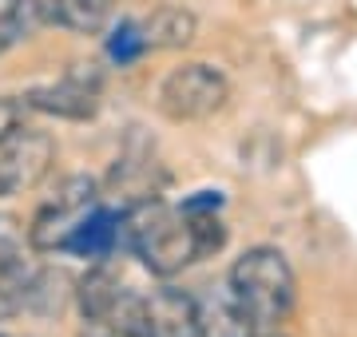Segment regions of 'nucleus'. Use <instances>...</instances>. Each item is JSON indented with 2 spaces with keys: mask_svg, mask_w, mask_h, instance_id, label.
Returning <instances> with one entry per match:
<instances>
[{
  "mask_svg": "<svg viewBox=\"0 0 357 337\" xmlns=\"http://www.w3.org/2000/svg\"><path fill=\"white\" fill-rule=\"evenodd\" d=\"M48 16L68 32H79V36H91L107 24L112 16V0H52Z\"/></svg>",
  "mask_w": 357,
  "mask_h": 337,
  "instance_id": "11",
  "label": "nucleus"
},
{
  "mask_svg": "<svg viewBox=\"0 0 357 337\" xmlns=\"http://www.w3.org/2000/svg\"><path fill=\"white\" fill-rule=\"evenodd\" d=\"M96 179L88 175H72V179L60 182V191L52 198L48 207L36 214V222L28 226V242L36 250H68L72 238L84 222L96 214Z\"/></svg>",
  "mask_w": 357,
  "mask_h": 337,
  "instance_id": "3",
  "label": "nucleus"
},
{
  "mask_svg": "<svg viewBox=\"0 0 357 337\" xmlns=\"http://www.w3.org/2000/svg\"><path fill=\"white\" fill-rule=\"evenodd\" d=\"M147 337H203L199 301L178 290H159L147 298Z\"/></svg>",
  "mask_w": 357,
  "mask_h": 337,
  "instance_id": "7",
  "label": "nucleus"
},
{
  "mask_svg": "<svg viewBox=\"0 0 357 337\" xmlns=\"http://www.w3.org/2000/svg\"><path fill=\"white\" fill-rule=\"evenodd\" d=\"M52 159H56V143L44 131L20 127L8 139H0V195L32 191L52 171Z\"/></svg>",
  "mask_w": 357,
  "mask_h": 337,
  "instance_id": "5",
  "label": "nucleus"
},
{
  "mask_svg": "<svg viewBox=\"0 0 357 337\" xmlns=\"http://www.w3.org/2000/svg\"><path fill=\"white\" fill-rule=\"evenodd\" d=\"M28 107L36 111H48V116H60V119H91L96 107H100V72L96 68H84L76 64L64 79L56 84H40L24 95Z\"/></svg>",
  "mask_w": 357,
  "mask_h": 337,
  "instance_id": "6",
  "label": "nucleus"
},
{
  "mask_svg": "<svg viewBox=\"0 0 357 337\" xmlns=\"http://www.w3.org/2000/svg\"><path fill=\"white\" fill-rule=\"evenodd\" d=\"M107 52H112V60H119V64H135V60L147 52V40H143L139 20H123V24L115 28L112 40H107Z\"/></svg>",
  "mask_w": 357,
  "mask_h": 337,
  "instance_id": "13",
  "label": "nucleus"
},
{
  "mask_svg": "<svg viewBox=\"0 0 357 337\" xmlns=\"http://www.w3.org/2000/svg\"><path fill=\"white\" fill-rule=\"evenodd\" d=\"M119 238L159 278H171L183 266H191L195 258H203L199 254V242H195L191 219L183 210H171L163 198L131 203L119 214Z\"/></svg>",
  "mask_w": 357,
  "mask_h": 337,
  "instance_id": "1",
  "label": "nucleus"
},
{
  "mask_svg": "<svg viewBox=\"0 0 357 337\" xmlns=\"http://www.w3.org/2000/svg\"><path fill=\"white\" fill-rule=\"evenodd\" d=\"M24 254V226L16 214H4L0 210V270H8L13 262H20Z\"/></svg>",
  "mask_w": 357,
  "mask_h": 337,
  "instance_id": "14",
  "label": "nucleus"
},
{
  "mask_svg": "<svg viewBox=\"0 0 357 337\" xmlns=\"http://www.w3.org/2000/svg\"><path fill=\"white\" fill-rule=\"evenodd\" d=\"M40 20H44L40 0H0V44L32 36L40 28Z\"/></svg>",
  "mask_w": 357,
  "mask_h": 337,
  "instance_id": "12",
  "label": "nucleus"
},
{
  "mask_svg": "<svg viewBox=\"0 0 357 337\" xmlns=\"http://www.w3.org/2000/svg\"><path fill=\"white\" fill-rule=\"evenodd\" d=\"M199 325H203V337H255L258 334V325L250 322L243 301L234 298L230 282L222 290H211L199 301Z\"/></svg>",
  "mask_w": 357,
  "mask_h": 337,
  "instance_id": "8",
  "label": "nucleus"
},
{
  "mask_svg": "<svg viewBox=\"0 0 357 337\" xmlns=\"http://www.w3.org/2000/svg\"><path fill=\"white\" fill-rule=\"evenodd\" d=\"M139 28H143V40H147V52H155V48H183L195 36V16L187 8L167 4V8H155L147 20H139Z\"/></svg>",
  "mask_w": 357,
  "mask_h": 337,
  "instance_id": "9",
  "label": "nucleus"
},
{
  "mask_svg": "<svg viewBox=\"0 0 357 337\" xmlns=\"http://www.w3.org/2000/svg\"><path fill=\"white\" fill-rule=\"evenodd\" d=\"M230 84L227 76L211 64H183L163 79L159 88V111L175 123H191V119L215 116L227 104Z\"/></svg>",
  "mask_w": 357,
  "mask_h": 337,
  "instance_id": "4",
  "label": "nucleus"
},
{
  "mask_svg": "<svg viewBox=\"0 0 357 337\" xmlns=\"http://www.w3.org/2000/svg\"><path fill=\"white\" fill-rule=\"evenodd\" d=\"M230 290L258 329H278V322H286V313L294 310V294H298L290 262L274 246L246 250L230 270Z\"/></svg>",
  "mask_w": 357,
  "mask_h": 337,
  "instance_id": "2",
  "label": "nucleus"
},
{
  "mask_svg": "<svg viewBox=\"0 0 357 337\" xmlns=\"http://www.w3.org/2000/svg\"><path fill=\"white\" fill-rule=\"evenodd\" d=\"M24 107L20 100H8V95H0V139H8L13 131L24 127Z\"/></svg>",
  "mask_w": 357,
  "mask_h": 337,
  "instance_id": "16",
  "label": "nucleus"
},
{
  "mask_svg": "<svg viewBox=\"0 0 357 337\" xmlns=\"http://www.w3.org/2000/svg\"><path fill=\"white\" fill-rule=\"evenodd\" d=\"M119 242H123V238H119V214H112V210H96V214L76 230V238H72V246L68 250H72V254H84V258L103 262Z\"/></svg>",
  "mask_w": 357,
  "mask_h": 337,
  "instance_id": "10",
  "label": "nucleus"
},
{
  "mask_svg": "<svg viewBox=\"0 0 357 337\" xmlns=\"http://www.w3.org/2000/svg\"><path fill=\"white\" fill-rule=\"evenodd\" d=\"M255 337H282V334H278V329H258Z\"/></svg>",
  "mask_w": 357,
  "mask_h": 337,
  "instance_id": "17",
  "label": "nucleus"
},
{
  "mask_svg": "<svg viewBox=\"0 0 357 337\" xmlns=\"http://www.w3.org/2000/svg\"><path fill=\"white\" fill-rule=\"evenodd\" d=\"M79 337H143L135 325H123L115 318H84V334Z\"/></svg>",
  "mask_w": 357,
  "mask_h": 337,
  "instance_id": "15",
  "label": "nucleus"
}]
</instances>
